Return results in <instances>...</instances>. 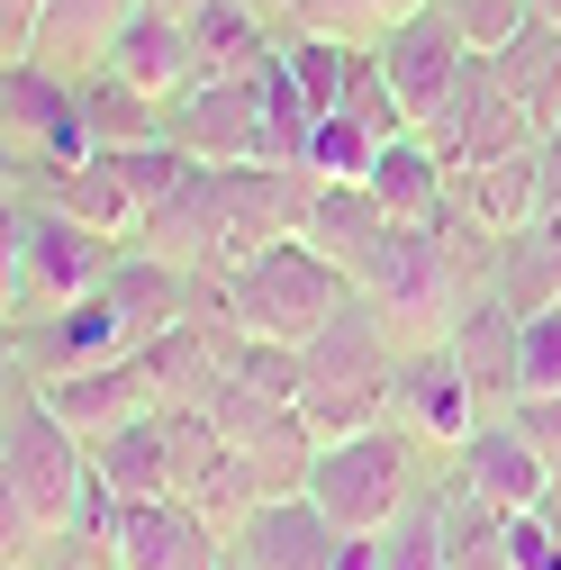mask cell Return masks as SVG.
Segmentation results:
<instances>
[{"label":"cell","mask_w":561,"mask_h":570,"mask_svg":"<svg viewBox=\"0 0 561 570\" xmlns=\"http://www.w3.org/2000/svg\"><path fill=\"white\" fill-rule=\"evenodd\" d=\"M444 10L462 19V37H471V55H508L525 28H534V0H444Z\"/></svg>","instance_id":"cell-29"},{"label":"cell","mask_w":561,"mask_h":570,"mask_svg":"<svg viewBox=\"0 0 561 570\" xmlns=\"http://www.w3.org/2000/svg\"><path fill=\"white\" fill-rule=\"evenodd\" d=\"M499 63H508V82H516V100H525L534 136H543V127H561V28H552V19H534Z\"/></svg>","instance_id":"cell-25"},{"label":"cell","mask_w":561,"mask_h":570,"mask_svg":"<svg viewBox=\"0 0 561 570\" xmlns=\"http://www.w3.org/2000/svg\"><path fill=\"white\" fill-rule=\"evenodd\" d=\"M227 543H236V561H245V570H335V517L317 508L308 489L263 498V508H254Z\"/></svg>","instance_id":"cell-14"},{"label":"cell","mask_w":561,"mask_h":570,"mask_svg":"<svg viewBox=\"0 0 561 570\" xmlns=\"http://www.w3.org/2000/svg\"><path fill=\"white\" fill-rule=\"evenodd\" d=\"M155 10H181V19H190V10H199V0H155Z\"/></svg>","instance_id":"cell-38"},{"label":"cell","mask_w":561,"mask_h":570,"mask_svg":"<svg viewBox=\"0 0 561 570\" xmlns=\"http://www.w3.org/2000/svg\"><path fill=\"white\" fill-rule=\"evenodd\" d=\"M552 498H561V462H552Z\"/></svg>","instance_id":"cell-39"},{"label":"cell","mask_w":561,"mask_h":570,"mask_svg":"<svg viewBox=\"0 0 561 570\" xmlns=\"http://www.w3.org/2000/svg\"><path fill=\"white\" fill-rule=\"evenodd\" d=\"M390 416H398L435 462H453L489 407H480L471 372L453 363V344H398V363H390Z\"/></svg>","instance_id":"cell-6"},{"label":"cell","mask_w":561,"mask_h":570,"mask_svg":"<svg viewBox=\"0 0 561 570\" xmlns=\"http://www.w3.org/2000/svg\"><path fill=\"white\" fill-rule=\"evenodd\" d=\"M390 227H398V218H390V208L372 199V181H317V199H308V227H299V236H308L317 254H335L344 272L363 281V272L381 263Z\"/></svg>","instance_id":"cell-20"},{"label":"cell","mask_w":561,"mask_h":570,"mask_svg":"<svg viewBox=\"0 0 561 570\" xmlns=\"http://www.w3.org/2000/svg\"><path fill=\"white\" fill-rule=\"evenodd\" d=\"M299 416H308V435H317V444H344V435H363V425L390 416V390H308Z\"/></svg>","instance_id":"cell-27"},{"label":"cell","mask_w":561,"mask_h":570,"mask_svg":"<svg viewBox=\"0 0 561 570\" xmlns=\"http://www.w3.org/2000/svg\"><path fill=\"white\" fill-rule=\"evenodd\" d=\"M426 136H435V146L453 155V173H462V164H489V155L534 146V118H525V100H516V82H508V63H499V55H471L462 82H453V100L426 118Z\"/></svg>","instance_id":"cell-9"},{"label":"cell","mask_w":561,"mask_h":570,"mask_svg":"<svg viewBox=\"0 0 561 570\" xmlns=\"http://www.w3.org/2000/svg\"><path fill=\"white\" fill-rule=\"evenodd\" d=\"M453 480L462 489H480L489 498V508H543V498H552V462L534 453V435H525V425L516 416H480L471 425V444L453 453Z\"/></svg>","instance_id":"cell-13"},{"label":"cell","mask_w":561,"mask_h":570,"mask_svg":"<svg viewBox=\"0 0 561 570\" xmlns=\"http://www.w3.org/2000/svg\"><path fill=\"white\" fill-rule=\"evenodd\" d=\"M263 10H272L280 28H299V10H308V0H263Z\"/></svg>","instance_id":"cell-36"},{"label":"cell","mask_w":561,"mask_h":570,"mask_svg":"<svg viewBox=\"0 0 561 570\" xmlns=\"http://www.w3.org/2000/svg\"><path fill=\"white\" fill-rule=\"evenodd\" d=\"M363 291L381 299V317L398 326V344H444L453 317L480 299V281L462 272V254L444 245V227H390L381 263L363 272Z\"/></svg>","instance_id":"cell-5"},{"label":"cell","mask_w":561,"mask_h":570,"mask_svg":"<svg viewBox=\"0 0 561 570\" xmlns=\"http://www.w3.org/2000/svg\"><path fill=\"white\" fill-rule=\"evenodd\" d=\"M508 416L534 435V453H543V462H561V390H534V399H516Z\"/></svg>","instance_id":"cell-33"},{"label":"cell","mask_w":561,"mask_h":570,"mask_svg":"<svg viewBox=\"0 0 561 570\" xmlns=\"http://www.w3.org/2000/svg\"><path fill=\"white\" fill-rule=\"evenodd\" d=\"M91 489V444L46 407L37 381L10 372V407H0V543L10 561H46L55 543H73Z\"/></svg>","instance_id":"cell-1"},{"label":"cell","mask_w":561,"mask_h":570,"mask_svg":"<svg viewBox=\"0 0 561 570\" xmlns=\"http://www.w3.org/2000/svg\"><path fill=\"white\" fill-rule=\"evenodd\" d=\"M91 471H100L118 498H181L173 407H146V416H127L118 435H100V444H91Z\"/></svg>","instance_id":"cell-19"},{"label":"cell","mask_w":561,"mask_h":570,"mask_svg":"<svg viewBox=\"0 0 561 570\" xmlns=\"http://www.w3.org/2000/svg\"><path fill=\"white\" fill-rule=\"evenodd\" d=\"M208 517L190 498H118V525H109V570H173L181 543L199 534Z\"/></svg>","instance_id":"cell-23"},{"label":"cell","mask_w":561,"mask_h":570,"mask_svg":"<svg viewBox=\"0 0 561 570\" xmlns=\"http://www.w3.org/2000/svg\"><path fill=\"white\" fill-rule=\"evenodd\" d=\"M109 73L118 82H136V91H155V100H173L190 73H199V46H190V19L181 10H136L127 19V37H118V55H109Z\"/></svg>","instance_id":"cell-21"},{"label":"cell","mask_w":561,"mask_h":570,"mask_svg":"<svg viewBox=\"0 0 561 570\" xmlns=\"http://www.w3.org/2000/svg\"><path fill=\"white\" fill-rule=\"evenodd\" d=\"M381 570H453V561H444V517H435V489H426V498H416V508L390 525V561H381Z\"/></svg>","instance_id":"cell-30"},{"label":"cell","mask_w":561,"mask_h":570,"mask_svg":"<svg viewBox=\"0 0 561 570\" xmlns=\"http://www.w3.org/2000/svg\"><path fill=\"white\" fill-rule=\"evenodd\" d=\"M136 10H146V0H46L28 55L55 63L63 82H91V73H109V55H118V37H127Z\"/></svg>","instance_id":"cell-16"},{"label":"cell","mask_w":561,"mask_h":570,"mask_svg":"<svg viewBox=\"0 0 561 570\" xmlns=\"http://www.w3.org/2000/svg\"><path fill=\"white\" fill-rule=\"evenodd\" d=\"M407 10H416V0H308L299 28H326L344 46H381V28H398Z\"/></svg>","instance_id":"cell-28"},{"label":"cell","mask_w":561,"mask_h":570,"mask_svg":"<svg viewBox=\"0 0 561 570\" xmlns=\"http://www.w3.org/2000/svg\"><path fill=\"white\" fill-rule=\"evenodd\" d=\"M534 19H552V28H561V0H534Z\"/></svg>","instance_id":"cell-37"},{"label":"cell","mask_w":561,"mask_h":570,"mask_svg":"<svg viewBox=\"0 0 561 570\" xmlns=\"http://www.w3.org/2000/svg\"><path fill=\"white\" fill-rule=\"evenodd\" d=\"M10 570H46V561H10Z\"/></svg>","instance_id":"cell-40"},{"label":"cell","mask_w":561,"mask_h":570,"mask_svg":"<svg viewBox=\"0 0 561 570\" xmlns=\"http://www.w3.org/2000/svg\"><path fill=\"white\" fill-rule=\"evenodd\" d=\"M37 390H46V407L73 425L82 444H100V435H118L127 416L164 407V381H155V363H146V353H127V363H82V372H55V381H37Z\"/></svg>","instance_id":"cell-12"},{"label":"cell","mask_w":561,"mask_h":570,"mask_svg":"<svg viewBox=\"0 0 561 570\" xmlns=\"http://www.w3.org/2000/svg\"><path fill=\"white\" fill-rule=\"evenodd\" d=\"M453 208H471L489 236H525V227L543 218V136L516 146V155L462 164V173H453Z\"/></svg>","instance_id":"cell-18"},{"label":"cell","mask_w":561,"mask_h":570,"mask_svg":"<svg viewBox=\"0 0 561 570\" xmlns=\"http://www.w3.org/2000/svg\"><path fill=\"white\" fill-rule=\"evenodd\" d=\"M543 218H561V127H543Z\"/></svg>","instance_id":"cell-35"},{"label":"cell","mask_w":561,"mask_h":570,"mask_svg":"<svg viewBox=\"0 0 561 570\" xmlns=\"http://www.w3.org/2000/svg\"><path fill=\"white\" fill-rule=\"evenodd\" d=\"M381 73H390V91H398V109L426 127L444 100H453V82H462V63H471V37H462V19L444 10V0H416V10L398 19V28H381Z\"/></svg>","instance_id":"cell-10"},{"label":"cell","mask_w":561,"mask_h":570,"mask_svg":"<svg viewBox=\"0 0 561 570\" xmlns=\"http://www.w3.org/2000/svg\"><path fill=\"white\" fill-rule=\"evenodd\" d=\"M280 28L263 0H199L190 10V46H199V73H263L280 55Z\"/></svg>","instance_id":"cell-22"},{"label":"cell","mask_w":561,"mask_h":570,"mask_svg":"<svg viewBox=\"0 0 561 570\" xmlns=\"http://www.w3.org/2000/svg\"><path fill=\"white\" fill-rule=\"evenodd\" d=\"M164 118L190 164H263V73H190Z\"/></svg>","instance_id":"cell-7"},{"label":"cell","mask_w":561,"mask_h":570,"mask_svg":"<svg viewBox=\"0 0 561 570\" xmlns=\"http://www.w3.org/2000/svg\"><path fill=\"white\" fill-rule=\"evenodd\" d=\"M381 146H390L381 127H363L354 109H326V118L308 127V155H299V164H308L317 181H372V164H381Z\"/></svg>","instance_id":"cell-26"},{"label":"cell","mask_w":561,"mask_h":570,"mask_svg":"<svg viewBox=\"0 0 561 570\" xmlns=\"http://www.w3.org/2000/svg\"><path fill=\"white\" fill-rule=\"evenodd\" d=\"M534 390H561V299L525 317V399Z\"/></svg>","instance_id":"cell-31"},{"label":"cell","mask_w":561,"mask_h":570,"mask_svg":"<svg viewBox=\"0 0 561 570\" xmlns=\"http://www.w3.org/2000/svg\"><path fill=\"white\" fill-rule=\"evenodd\" d=\"M127 353H146V335L127 326V308L109 291L55 308V317L10 326V372L19 381H55V372H82V363H127Z\"/></svg>","instance_id":"cell-8"},{"label":"cell","mask_w":561,"mask_h":570,"mask_svg":"<svg viewBox=\"0 0 561 570\" xmlns=\"http://www.w3.org/2000/svg\"><path fill=\"white\" fill-rule=\"evenodd\" d=\"M82 127H91V146H100V155L164 146V136H173L164 100H155V91H136V82H118V73H91V82H82Z\"/></svg>","instance_id":"cell-24"},{"label":"cell","mask_w":561,"mask_h":570,"mask_svg":"<svg viewBox=\"0 0 561 570\" xmlns=\"http://www.w3.org/2000/svg\"><path fill=\"white\" fill-rule=\"evenodd\" d=\"M0 245H10V254H0V317H10V326L91 299L109 281V263L127 254L118 236L82 227L73 208H55L37 190H10V227H0Z\"/></svg>","instance_id":"cell-2"},{"label":"cell","mask_w":561,"mask_h":570,"mask_svg":"<svg viewBox=\"0 0 561 570\" xmlns=\"http://www.w3.org/2000/svg\"><path fill=\"white\" fill-rule=\"evenodd\" d=\"M136 245H155L173 263H218L227 254V164H181V181L155 199Z\"/></svg>","instance_id":"cell-15"},{"label":"cell","mask_w":561,"mask_h":570,"mask_svg":"<svg viewBox=\"0 0 561 570\" xmlns=\"http://www.w3.org/2000/svg\"><path fill=\"white\" fill-rule=\"evenodd\" d=\"M508 552H516V570H561V525H552V508H516V517H508Z\"/></svg>","instance_id":"cell-32"},{"label":"cell","mask_w":561,"mask_h":570,"mask_svg":"<svg viewBox=\"0 0 561 570\" xmlns=\"http://www.w3.org/2000/svg\"><path fill=\"white\" fill-rule=\"evenodd\" d=\"M37 19H46V0H0V55H28V37H37Z\"/></svg>","instance_id":"cell-34"},{"label":"cell","mask_w":561,"mask_h":570,"mask_svg":"<svg viewBox=\"0 0 561 570\" xmlns=\"http://www.w3.org/2000/svg\"><path fill=\"white\" fill-rule=\"evenodd\" d=\"M10 190H37V199H55V208H73L82 227H100V236H118V245L146 236V199H136L127 164L100 155V146L73 155V164H10Z\"/></svg>","instance_id":"cell-11"},{"label":"cell","mask_w":561,"mask_h":570,"mask_svg":"<svg viewBox=\"0 0 561 570\" xmlns=\"http://www.w3.org/2000/svg\"><path fill=\"white\" fill-rule=\"evenodd\" d=\"M372 199L390 208L398 227H444V218H453V155L435 146L426 127L390 136L381 164H372Z\"/></svg>","instance_id":"cell-17"},{"label":"cell","mask_w":561,"mask_h":570,"mask_svg":"<svg viewBox=\"0 0 561 570\" xmlns=\"http://www.w3.org/2000/svg\"><path fill=\"white\" fill-rule=\"evenodd\" d=\"M218 272H227V317L245 335H280V344H308L344 299L363 291V281L335 254H317L308 236H280V245H263L245 263H218Z\"/></svg>","instance_id":"cell-4"},{"label":"cell","mask_w":561,"mask_h":570,"mask_svg":"<svg viewBox=\"0 0 561 570\" xmlns=\"http://www.w3.org/2000/svg\"><path fill=\"white\" fill-rule=\"evenodd\" d=\"M435 480H444V462L416 444L398 416H381V425H363V435H344V444H317L308 498L335 517V534H390Z\"/></svg>","instance_id":"cell-3"}]
</instances>
